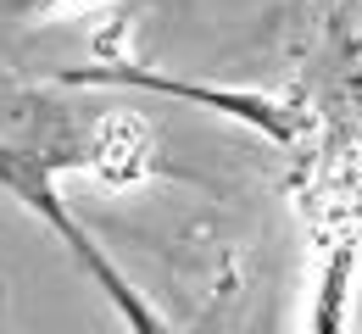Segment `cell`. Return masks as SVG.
Wrapping results in <instances>:
<instances>
[{
	"label": "cell",
	"mask_w": 362,
	"mask_h": 334,
	"mask_svg": "<svg viewBox=\"0 0 362 334\" xmlns=\"http://www.w3.org/2000/svg\"><path fill=\"white\" fill-rule=\"evenodd\" d=\"M357 251H362V234L329 239V251L317 262V290H313L301 334H346V301H351V279H357Z\"/></svg>",
	"instance_id": "1"
}]
</instances>
